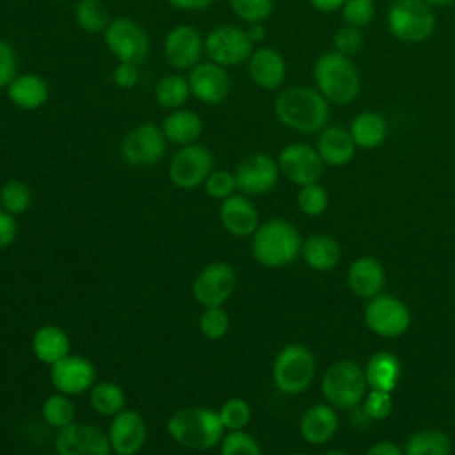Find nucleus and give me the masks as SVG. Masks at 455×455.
Returning a JSON list of instances; mask_svg holds the SVG:
<instances>
[{"label": "nucleus", "instance_id": "nucleus-9", "mask_svg": "<svg viewBox=\"0 0 455 455\" xmlns=\"http://www.w3.org/2000/svg\"><path fill=\"white\" fill-rule=\"evenodd\" d=\"M167 148V139L162 128L151 121L133 126L121 140V158L132 167H153L156 165Z\"/></svg>", "mask_w": 455, "mask_h": 455}, {"label": "nucleus", "instance_id": "nucleus-47", "mask_svg": "<svg viewBox=\"0 0 455 455\" xmlns=\"http://www.w3.org/2000/svg\"><path fill=\"white\" fill-rule=\"evenodd\" d=\"M18 75V57L14 46L0 37V89H5Z\"/></svg>", "mask_w": 455, "mask_h": 455}, {"label": "nucleus", "instance_id": "nucleus-56", "mask_svg": "<svg viewBox=\"0 0 455 455\" xmlns=\"http://www.w3.org/2000/svg\"><path fill=\"white\" fill-rule=\"evenodd\" d=\"M288 455H304V453H300V451H295V453H288Z\"/></svg>", "mask_w": 455, "mask_h": 455}, {"label": "nucleus", "instance_id": "nucleus-37", "mask_svg": "<svg viewBox=\"0 0 455 455\" xmlns=\"http://www.w3.org/2000/svg\"><path fill=\"white\" fill-rule=\"evenodd\" d=\"M32 206V190L30 187L16 178H11L0 187V208L9 212L14 217L23 215Z\"/></svg>", "mask_w": 455, "mask_h": 455}, {"label": "nucleus", "instance_id": "nucleus-46", "mask_svg": "<svg viewBox=\"0 0 455 455\" xmlns=\"http://www.w3.org/2000/svg\"><path fill=\"white\" fill-rule=\"evenodd\" d=\"M363 43H364V37L361 28H355L350 25H341L332 36L334 52H339L348 57L357 53L363 48Z\"/></svg>", "mask_w": 455, "mask_h": 455}, {"label": "nucleus", "instance_id": "nucleus-54", "mask_svg": "<svg viewBox=\"0 0 455 455\" xmlns=\"http://www.w3.org/2000/svg\"><path fill=\"white\" fill-rule=\"evenodd\" d=\"M427 2L430 7H446V5H451L455 0H423Z\"/></svg>", "mask_w": 455, "mask_h": 455}, {"label": "nucleus", "instance_id": "nucleus-48", "mask_svg": "<svg viewBox=\"0 0 455 455\" xmlns=\"http://www.w3.org/2000/svg\"><path fill=\"white\" fill-rule=\"evenodd\" d=\"M139 78H140L139 66L133 62H117V66L114 68V73H112L114 85L123 91L133 89L139 84Z\"/></svg>", "mask_w": 455, "mask_h": 455}, {"label": "nucleus", "instance_id": "nucleus-33", "mask_svg": "<svg viewBox=\"0 0 455 455\" xmlns=\"http://www.w3.org/2000/svg\"><path fill=\"white\" fill-rule=\"evenodd\" d=\"M190 85L188 80L178 73H171L162 76L155 85V101L160 108L176 110L183 108V105L190 98Z\"/></svg>", "mask_w": 455, "mask_h": 455}, {"label": "nucleus", "instance_id": "nucleus-41", "mask_svg": "<svg viewBox=\"0 0 455 455\" xmlns=\"http://www.w3.org/2000/svg\"><path fill=\"white\" fill-rule=\"evenodd\" d=\"M297 206L307 217L322 215L329 206V194L320 183H311L299 187Z\"/></svg>", "mask_w": 455, "mask_h": 455}, {"label": "nucleus", "instance_id": "nucleus-25", "mask_svg": "<svg viewBox=\"0 0 455 455\" xmlns=\"http://www.w3.org/2000/svg\"><path fill=\"white\" fill-rule=\"evenodd\" d=\"M338 430V414L329 403H315L307 407L299 421L300 437L307 444H323L334 437Z\"/></svg>", "mask_w": 455, "mask_h": 455}, {"label": "nucleus", "instance_id": "nucleus-4", "mask_svg": "<svg viewBox=\"0 0 455 455\" xmlns=\"http://www.w3.org/2000/svg\"><path fill=\"white\" fill-rule=\"evenodd\" d=\"M313 82L322 96L334 105H350L361 92V76L348 55L339 52L322 53L313 66Z\"/></svg>", "mask_w": 455, "mask_h": 455}, {"label": "nucleus", "instance_id": "nucleus-36", "mask_svg": "<svg viewBox=\"0 0 455 455\" xmlns=\"http://www.w3.org/2000/svg\"><path fill=\"white\" fill-rule=\"evenodd\" d=\"M75 20L78 27L87 34L105 32L110 18V9L103 0H78L75 7Z\"/></svg>", "mask_w": 455, "mask_h": 455}, {"label": "nucleus", "instance_id": "nucleus-21", "mask_svg": "<svg viewBox=\"0 0 455 455\" xmlns=\"http://www.w3.org/2000/svg\"><path fill=\"white\" fill-rule=\"evenodd\" d=\"M219 222L235 238H251L259 226V212L249 196L235 192L220 201Z\"/></svg>", "mask_w": 455, "mask_h": 455}, {"label": "nucleus", "instance_id": "nucleus-53", "mask_svg": "<svg viewBox=\"0 0 455 455\" xmlns=\"http://www.w3.org/2000/svg\"><path fill=\"white\" fill-rule=\"evenodd\" d=\"M247 30V36L252 43H261L265 37H267V30L263 27V23H251Z\"/></svg>", "mask_w": 455, "mask_h": 455}, {"label": "nucleus", "instance_id": "nucleus-10", "mask_svg": "<svg viewBox=\"0 0 455 455\" xmlns=\"http://www.w3.org/2000/svg\"><path fill=\"white\" fill-rule=\"evenodd\" d=\"M107 50L117 62L142 64L149 53V36L133 20L119 16L114 18L103 32Z\"/></svg>", "mask_w": 455, "mask_h": 455}, {"label": "nucleus", "instance_id": "nucleus-32", "mask_svg": "<svg viewBox=\"0 0 455 455\" xmlns=\"http://www.w3.org/2000/svg\"><path fill=\"white\" fill-rule=\"evenodd\" d=\"M87 396L91 409L103 418H114L126 409V393L114 380H96Z\"/></svg>", "mask_w": 455, "mask_h": 455}, {"label": "nucleus", "instance_id": "nucleus-2", "mask_svg": "<svg viewBox=\"0 0 455 455\" xmlns=\"http://www.w3.org/2000/svg\"><path fill=\"white\" fill-rule=\"evenodd\" d=\"M165 430L178 446L190 451L219 448L226 434L217 409L204 405H187L174 411L165 423Z\"/></svg>", "mask_w": 455, "mask_h": 455}, {"label": "nucleus", "instance_id": "nucleus-44", "mask_svg": "<svg viewBox=\"0 0 455 455\" xmlns=\"http://www.w3.org/2000/svg\"><path fill=\"white\" fill-rule=\"evenodd\" d=\"M341 18L345 25L363 28L375 18L373 0H345L341 5Z\"/></svg>", "mask_w": 455, "mask_h": 455}, {"label": "nucleus", "instance_id": "nucleus-28", "mask_svg": "<svg viewBox=\"0 0 455 455\" xmlns=\"http://www.w3.org/2000/svg\"><path fill=\"white\" fill-rule=\"evenodd\" d=\"M160 128H162L167 142L181 148V146L197 142L203 133L204 124L197 112L188 110V108H176V110H171L164 117Z\"/></svg>", "mask_w": 455, "mask_h": 455}, {"label": "nucleus", "instance_id": "nucleus-50", "mask_svg": "<svg viewBox=\"0 0 455 455\" xmlns=\"http://www.w3.org/2000/svg\"><path fill=\"white\" fill-rule=\"evenodd\" d=\"M167 4L178 11H204L213 0H167Z\"/></svg>", "mask_w": 455, "mask_h": 455}, {"label": "nucleus", "instance_id": "nucleus-57", "mask_svg": "<svg viewBox=\"0 0 455 455\" xmlns=\"http://www.w3.org/2000/svg\"><path fill=\"white\" fill-rule=\"evenodd\" d=\"M389 2H391V4H393V2H398V0H389Z\"/></svg>", "mask_w": 455, "mask_h": 455}, {"label": "nucleus", "instance_id": "nucleus-55", "mask_svg": "<svg viewBox=\"0 0 455 455\" xmlns=\"http://www.w3.org/2000/svg\"><path fill=\"white\" fill-rule=\"evenodd\" d=\"M322 455H348L347 451H338V450H332V451H325Z\"/></svg>", "mask_w": 455, "mask_h": 455}, {"label": "nucleus", "instance_id": "nucleus-1", "mask_svg": "<svg viewBox=\"0 0 455 455\" xmlns=\"http://www.w3.org/2000/svg\"><path fill=\"white\" fill-rule=\"evenodd\" d=\"M277 121L299 133H320L329 121L331 103L316 87L293 85L281 91L274 101Z\"/></svg>", "mask_w": 455, "mask_h": 455}, {"label": "nucleus", "instance_id": "nucleus-35", "mask_svg": "<svg viewBox=\"0 0 455 455\" xmlns=\"http://www.w3.org/2000/svg\"><path fill=\"white\" fill-rule=\"evenodd\" d=\"M451 441L446 432L437 428H425L414 432L405 446L403 455H450Z\"/></svg>", "mask_w": 455, "mask_h": 455}, {"label": "nucleus", "instance_id": "nucleus-16", "mask_svg": "<svg viewBox=\"0 0 455 455\" xmlns=\"http://www.w3.org/2000/svg\"><path fill=\"white\" fill-rule=\"evenodd\" d=\"M279 176L277 160L267 153H251L243 156L235 169L236 190L249 197L270 192L277 185Z\"/></svg>", "mask_w": 455, "mask_h": 455}, {"label": "nucleus", "instance_id": "nucleus-12", "mask_svg": "<svg viewBox=\"0 0 455 455\" xmlns=\"http://www.w3.org/2000/svg\"><path fill=\"white\" fill-rule=\"evenodd\" d=\"M236 288V272L228 261H210L192 281V297L201 307L224 306Z\"/></svg>", "mask_w": 455, "mask_h": 455}, {"label": "nucleus", "instance_id": "nucleus-6", "mask_svg": "<svg viewBox=\"0 0 455 455\" xmlns=\"http://www.w3.org/2000/svg\"><path fill=\"white\" fill-rule=\"evenodd\" d=\"M364 370L352 359L334 361L322 377V395L334 409H354L366 393Z\"/></svg>", "mask_w": 455, "mask_h": 455}, {"label": "nucleus", "instance_id": "nucleus-30", "mask_svg": "<svg viewBox=\"0 0 455 455\" xmlns=\"http://www.w3.org/2000/svg\"><path fill=\"white\" fill-rule=\"evenodd\" d=\"M400 375H402L400 359L395 354L386 350L375 352L364 366V377L370 389L393 393L400 382Z\"/></svg>", "mask_w": 455, "mask_h": 455}, {"label": "nucleus", "instance_id": "nucleus-8", "mask_svg": "<svg viewBox=\"0 0 455 455\" xmlns=\"http://www.w3.org/2000/svg\"><path fill=\"white\" fill-rule=\"evenodd\" d=\"M213 171V155L203 144H187L178 148L167 165L169 181L180 190H194L203 187Z\"/></svg>", "mask_w": 455, "mask_h": 455}, {"label": "nucleus", "instance_id": "nucleus-3", "mask_svg": "<svg viewBox=\"0 0 455 455\" xmlns=\"http://www.w3.org/2000/svg\"><path fill=\"white\" fill-rule=\"evenodd\" d=\"M302 251L299 229L286 219L259 222L251 236V254L265 268H283L293 263Z\"/></svg>", "mask_w": 455, "mask_h": 455}, {"label": "nucleus", "instance_id": "nucleus-31", "mask_svg": "<svg viewBox=\"0 0 455 455\" xmlns=\"http://www.w3.org/2000/svg\"><path fill=\"white\" fill-rule=\"evenodd\" d=\"M354 142L361 149H375L387 137V121L375 110H361L348 128Z\"/></svg>", "mask_w": 455, "mask_h": 455}, {"label": "nucleus", "instance_id": "nucleus-17", "mask_svg": "<svg viewBox=\"0 0 455 455\" xmlns=\"http://www.w3.org/2000/svg\"><path fill=\"white\" fill-rule=\"evenodd\" d=\"M277 165L281 174L297 187L318 183L325 167L316 148H311L302 142L284 146L279 151Z\"/></svg>", "mask_w": 455, "mask_h": 455}, {"label": "nucleus", "instance_id": "nucleus-52", "mask_svg": "<svg viewBox=\"0 0 455 455\" xmlns=\"http://www.w3.org/2000/svg\"><path fill=\"white\" fill-rule=\"evenodd\" d=\"M309 4L313 9H316L320 12H334V11L341 9L345 0H309Z\"/></svg>", "mask_w": 455, "mask_h": 455}, {"label": "nucleus", "instance_id": "nucleus-20", "mask_svg": "<svg viewBox=\"0 0 455 455\" xmlns=\"http://www.w3.org/2000/svg\"><path fill=\"white\" fill-rule=\"evenodd\" d=\"M190 94L204 105L222 103L231 91V80L224 66L212 60L199 62L188 71Z\"/></svg>", "mask_w": 455, "mask_h": 455}, {"label": "nucleus", "instance_id": "nucleus-22", "mask_svg": "<svg viewBox=\"0 0 455 455\" xmlns=\"http://www.w3.org/2000/svg\"><path fill=\"white\" fill-rule=\"evenodd\" d=\"M247 73L259 89L277 91L286 80L284 57L270 46L256 48L247 60Z\"/></svg>", "mask_w": 455, "mask_h": 455}, {"label": "nucleus", "instance_id": "nucleus-7", "mask_svg": "<svg viewBox=\"0 0 455 455\" xmlns=\"http://www.w3.org/2000/svg\"><path fill=\"white\" fill-rule=\"evenodd\" d=\"M391 36L407 44L427 41L435 30V14L423 0H398L387 9Z\"/></svg>", "mask_w": 455, "mask_h": 455}, {"label": "nucleus", "instance_id": "nucleus-5", "mask_svg": "<svg viewBox=\"0 0 455 455\" xmlns=\"http://www.w3.org/2000/svg\"><path fill=\"white\" fill-rule=\"evenodd\" d=\"M316 373L313 352L300 343L284 345L272 363V382L283 395L304 393Z\"/></svg>", "mask_w": 455, "mask_h": 455}, {"label": "nucleus", "instance_id": "nucleus-11", "mask_svg": "<svg viewBox=\"0 0 455 455\" xmlns=\"http://www.w3.org/2000/svg\"><path fill=\"white\" fill-rule=\"evenodd\" d=\"M254 43L247 30L236 25H217L204 37V53L208 60L224 68L240 66L249 60Z\"/></svg>", "mask_w": 455, "mask_h": 455}, {"label": "nucleus", "instance_id": "nucleus-42", "mask_svg": "<svg viewBox=\"0 0 455 455\" xmlns=\"http://www.w3.org/2000/svg\"><path fill=\"white\" fill-rule=\"evenodd\" d=\"M231 12L245 23H263L274 11V0H228Z\"/></svg>", "mask_w": 455, "mask_h": 455}, {"label": "nucleus", "instance_id": "nucleus-40", "mask_svg": "<svg viewBox=\"0 0 455 455\" xmlns=\"http://www.w3.org/2000/svg\"><path fill=\"white\" fill-rule=\"evenodd\" d=\"M219 455H263L258 439L247 430L226 432L220 444Z\"/></svg>", "mask_w": 455, "mask_h": 455}, {"label": "nucleus", "instance_id": "nucleus-38", "mask_svg": "<svg viewBox=\"0 0 455 455\" xmlns=\"http://www.w3.org/2000/svg\"><path fill=\"white\" fill-rule=\"evenodd\" d=\"M217 414L220 418L222 427L226 428V432L231 430H245L247 425L251 423L252 418V409L251 403L245 398L240 396H231L228 400H224L219 409Z\"/></svg>", "mask_w": 455, "mask_h": 455}, {"label": "nucleus", "instance_id": "nucleus-45", "mask_svg": "<svg viewBox=\"0 0 455 455\" xmlns=\"http://www.w3.org/2000/svg\"><path fill=\"white\" fill-rule=\"evenodd\" d=\"M391 409H393V398H391V393L387 391L370 389V393L364 396L363 412L368 419H373V421L386 419L391 414Z\"/></svg>", "mask_w": 455, "mask_h": 455}, {"label": "nucleus", "instance_id": "nucleus-19", "mask_svg": "<svg viewBox=\"0 0 455 455\" xmlns=\"http://www.w3.org/2000/svg\"><path fill=\"white\" fill-rule=\"evenodd\" d=\"M204 53V37L188 23L174 25L164 39V55L176 71H190L201 62Z\"/></svg>", "mask_w": 455, "mask_h": 455}, {"label": "nucleus", "instance_id": "nucleus-49", "mask_svg": "<svg viewBox=\"0 0 455 455\" xmlns=\"http://www.w3.org/2000/svg\"><path fill=\"white\" fill-rule=\"evenodd\" d=\"M18 220L14 215L0 208V252L9 249L18 236Z\"/></svg>", "mask_w": 455, "mask_h": 455}, {"label": "nucleus", "instance_id": "nucleus-24", "mask_svg": "<svg viewBox=\"0 0 455 455\" xmlns=\"http://www.w3.org/2000/svg\"><path fill=\"white\" fill-rule=\"evenodd\" d=\"M7 100L21 110H37L50 100V85L37 73H20L5 87Z\"/></svg>", "mask_w": 455, "mask_h": 455}, {"label": "nucleus", "instance_id": "nucleus-23", "mask_svg": "<svg viewBox=\"0 0 455 455\" xmlns=\"http://www.w3.org/2000/svg\"><path fill=\"white\" fill-rule=\"evenodd\" d=\"M347 284L355 297L371 299L382 291L386 284V270L377 258L361 256L348 265Z\"/></svg>", "mask_w": 455, "mask_h": 455}, {"label": "nucleus", "instance_id": "nucleus-26", "mask_svg": "<svg viewBox=\"0 0 455 455\" xmlns=\"http://www.w3.org/2000/svg\"><path fill=\"white\" fill-rule=\"evenodd\" d=\"M30 348L39 363L52 366L71 354V339L60 325L44 323L34 331Z\"/></svg>", "mask_w": 455, "mask_h": 455}, {"label": "nucleus", "instance_id": "nucleus-34", "mask_svg": "<svg viewBox=\"0 0 455 455\" xmlns=\"http://www.w3.org/2000/svg\"><path fill=\"white\" fill-rule=\"evenodd\" d=\"M41 419L55 430L69 427L76 421V405L73 396L53 391L41 403Z\"/></svg>", "mask_w": 455, "mask_h": 455}, {"label": "nucleus", "instance_id": "nucleus-29", "mask_svg": "<svg viewBox=\"0 0 455 455\" xmlns=\"http://www.w3.org/2000/svg\"><path fill=\"white\" fill-rule=\"evenodd\" d=\"M300 256L309 268L318 272H329L338 267L341 259V247L338 240L331 235L316 233L302 242Z\"/></svg>", "mask_w": 455, "mask_h": 455}, {"label": "nucleus", "instance_id": "nucleus-43", "mask_svg": "<svg viewBox=\"0 0 455 455\" xmlns=\"http://www.w3.org/2000/svg\"><path fill=\"white\" fill-rule=\"evenodd\" d=\"M204 192L217 201H224L229 196H233L236 192V180H235V172L226 171V169H213L208 178L203 183Z\"/></svg>", "mask_w": 455, "mask_h": 455}, {"label": "nucleus", "instance_id": "nucleus-18", "mask_svg": "<svg viewBox=\"0 0 455 455\" xmlns=\"http://www.w3.org/2000/svg\"><path fill=\"white\" fill-rule=\"evenodd\" d=\"M107 437L114 455H139L148 441V423L135 409H123L110 418Z\"/></svg>", "mask_w": 455, "mask_h": 455}, {"label": "nucleus", "instance_id": "nucleus-27", "mask_svg": "<svg viewBox=\"0 0 455 455\" xmlns=\"http://www.w3.org/2000/svg\"><path fill=\"white\" fill-rule=\"evenodd\" d=\"M355 142L347 128L341 126H325L318 133L316 151L322 162L329 167H343L355 155Z\"/></svg>", "mask_w": 455, "mask_h": 455}, {"label": "nucleus", "instance_id": "nucleus-15", "mask_svg": "<svg viewBox=\"0 0 455 455\" xmlns=\"http://www.w3.org/2000/svg\"><path fill=\"white\" fill-rule=\"evenodd\" d=\"M53 450L57 455H112L107 430L78 419L57 430Z\"/></svg>", "mask_w": 455, "mask_h": 455}, {"label": "nucleus", "instance_id": "nucleus-51", "mask_svg": "<svg viewBox=\"0 0 455 455\" xmlns=\"http://www.w3.org/2000/svg\"><path fill=\"white\" fill-rule=\"evenodd\" d=\"M366 455H403V450L398 448L393 441H380L368 448Z\"/></svg>", "mask_w": 455, "mask_h": 455}, {"label": "nucleus", "instance_id": "nucleus-14", "mask_svg": "<svg viewBox=\"0 0 455 455\" xmlns=\"http://www.w3.org/2000/svg\"><path fill=\"white\" fill-rule=\"evenodd\" d=\"M48 377L55 391L73 398L87 395L98 380L94 363L89 357L73 352L48 366Z\"/></svg>", "mask_w": 455, "mask_h": 455}, {"label": "nucleus", "instance_id": "nucleus-39", "mask_svg": "<svg viewBox=\"0 0 455 455\" xmlns=\"http://www.w3.org/2000/svg\"><path fill=\"white\" fill-rule=\"evenodd\" d=\"M199 332L203 338L210 339V341H219L222 339L231 327V318L228 315V311L219 306V307H203L199 320Z\"/></svg>", "mask_w": 455, "mask_h": 455}, {"label": "nucleus", "instance_id": "nucleus-13", "mask_svg": "<svg viewBox=\"0 0 455 455\" xmlns=\"http://www.w3.org/2000/svg\"><path fill=\"white\" fill-rule=\"evenodd\" d=\"M364 323L380 338H398L411 325V311L403 300L379 293L364 306Z\"/></svg>", "mask_w": 455, "mask_h": 455}]
</instances>
